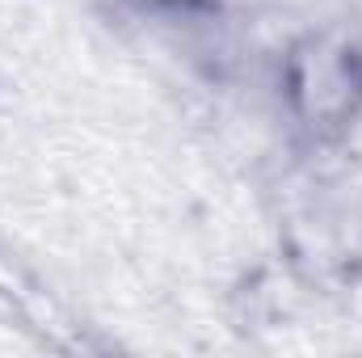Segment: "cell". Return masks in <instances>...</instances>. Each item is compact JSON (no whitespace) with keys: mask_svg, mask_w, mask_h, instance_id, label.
<instances>
[{"mask_svg":"<svg viewBox=\"0 0 362 358\" xmlns=\"http://www.w3.org/2000/svg\"><path fill=\"white\" fill-rule=\"evenodd\" d=\"M286 97L316 135L341 131L362 110V51L341 38H303L286 59Z\"/></svg>","mask_w":362,"mask_h":358,"instance_id":"cell-1","label":"cell"},{"mask_svg":"<svg viewBox=\"0 0 362 358\" xmlns=\"http://www.w3.org/2000/svg\"><path fill=\"white\" fill-rule=\"evenodd\" d=\"M169 4H194V0H169Z\"/></svg>","mask_w":362,"mask_h":358,"instance_id":"cell-2","label":"cell"}]
</instances>
